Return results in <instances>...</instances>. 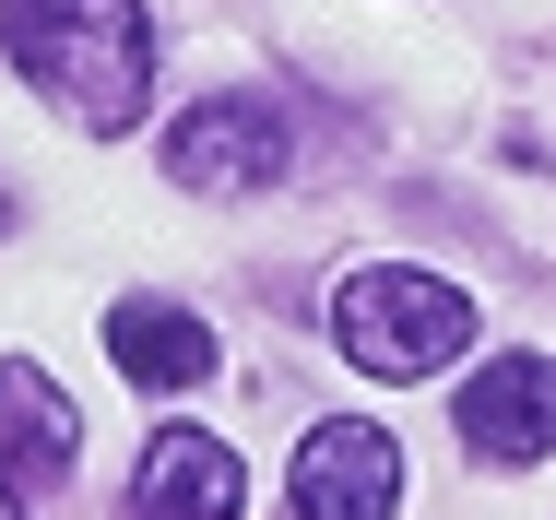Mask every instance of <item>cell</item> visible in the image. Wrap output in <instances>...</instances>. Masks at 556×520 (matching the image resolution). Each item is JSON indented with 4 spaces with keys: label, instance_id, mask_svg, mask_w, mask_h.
Masks as SVG:
<instances>
[{
    "label": "cell",
    "instance_id": "cell-5",
    "mask_svg": "<svg viewBox=\"0 0 556 520\" xmlns=\"http://www.w3.org/2000/svg\"><path fill=\"white\" fill-rule=\"evenodd\" d=\"M450 437H462L473 461H497V473L556 461V355H497V367H473L462 403H450Z\"/></svg>",
    "mask_w": 556,
    "mask_h": 520
},
{
    "label": "cell",
    "instance_id": "cell-8",
    "mask_svg": "<svg viewBox=\"0 0 556 520\" xmlns=\"http://www.w3.org/2000/svg\"><path fill=\"white\" fill-rule=\"evenodd\" d=\"M108 355L130 391H202L214 379V331L190 308H166V296H118L108 308Z\"/></svg>",
    "mask_w": 556,
    "mask_h": 520
},
{
    "label": "cell",
    "instance_id": "cell-1",
    "mask_svg": "<svg viewBox=\"0 0 556 520\" xmlns=\"http://www.w3.org/2000/svg\"><path fill=\"white\" fill-rule=\"evenodd\" d=\"M0 60L72 130H142L154 106V24L142 0H0Z\"/></svg>",
    "mask_w": 556,
    "mask_h": 520
},
{
    "label": "cell",
    "instance_id": "cell-4",
    "mask_svg": "<svg viewBox=\"0 0 556 520\" xmlns=\"http://www.w3.org/2000/svg\"><path fill=\"white\" fill-rule=\"evenodd\" d=\"M285 509L296 520H391L403 509V437L367 415H332L296 437V461H285Z\"/></svg>",
    "mask_w": 556,
    "mask_h": 520
},
{
    "label": "cell",
    "instance_id": "cell-7",
    "mask_svg": "<svg viewBox=\"0 0 556 520\" xmlns=\"http://www.w3.org/2000/svg\"><path fill=\"white\" fill-rule=\"evenodd\" d=\"M237 509H249L237 449L202 437V426H154V449L130 473V520H237Z\"/></svg>",
    "mask_w": 556,
    "mask_h": 520
},
{
    "label": "cell",
    "instance_id": "cell-2",
    "mask_svg": "<svg viewBox=\"0 0 556 520\" xmlns=\"http://www.w3.org/2000/svg\"><path fill=\"white\" fill-rule=\"evenodd\" d=\"M473 331H485L473 296L439 284V272H415V261H367V272L332 284V343L367 379H439V367H462Z\"/></svg>",
    "mask_w": 556,
    "mask_h": 520
},
{
    "label": "cell",
    "instance_id": "cell-6",
    "mask_svg": "<svg viewBox=\"0 0 556 520\" xmlns=\"http://www.w3.org/2000/svg\"><path fill=\"white\" fill-rule=\"evenodd\" d=\"M84 461V415L36 355H0V520H24L60 473Z\"/></svg>",
    "mask_w": 556,
    "mask_h": 520
},
{
    "label": "cell",
    "instance_id": "cell-3",
    "mask_svg": "<svg viewBox=\"0 0 556 520\" xmlns=\"http://www.w3.org/2000/svg\"><path fill=\"white\" fill-rule=\"evenodd\" d=\"M285 166H296V130H285L273 96H202L166 130V178H178L190 202H261Z\"/></svg>",
    "mask_w": 556,
    "mask_h": 520
}]
</instances>
